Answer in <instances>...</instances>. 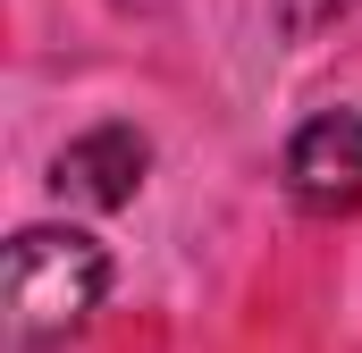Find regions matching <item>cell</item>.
I'll return each instance as SVG.
<instances>
[{"instance_id":"6da1fadb","label":"cell","mask_w":362,"mask_h":353,"mask_svg":"<svg viewBox=\"0 0 362 353\" xmlns=\"http://www.w3.org/2000/svg\"><path fill=\"white\" fill-rule=\"evenodd\" d=\"M110 294V253L85 227H17L8 236V337L17 353L68 345Z\"/></svg>"},{"instance_id":"7a4b0ae2","label":"cell","mask_w":362,"mask_h":353,"mask_svg":"<svg viewBox=\"0 0 362 353\" xmlns=\"http://www.w3.org/2000/svg\"><path fill=\"white\" fill-rule=\"evenodd\" d=\"M286 202L303 219H346L362 210V109H320L286 135Z\"/></svg>"},{"instance_id":"3957f363","label":"cell","mask_w":362,"mask_h":353,"mask_svg":"<svg viewBox=\"0 0 362 353\" xmlns=\"http://www.w3.org/2000/svg\"><path fill=\"white\" fill-rule=\"evenodd\" d=\"M144 169H152V143H144L127 118H110V126H85V135L51 160V185H59V202L118 210V202L144 193Z\"/></svg>"},{"instance_id":"277c9868","label":"cell","mask_w":362,"mask_h":353,"mask_svg":"<svg viewBox=\"0 0 362 353\" xmlns=\"http://www.w3.org/2000/svg\"><path fill=\"white\" fill-rule=\"evenodd\" d=\"M346 8H354V0H278V34H286V42H312V34H329Z\"/></svg>"}]
</instances>
